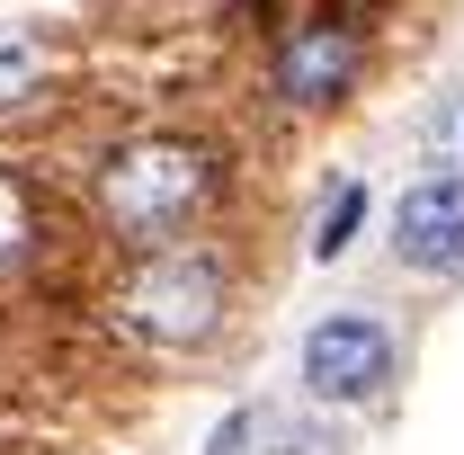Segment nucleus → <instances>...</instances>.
Listing matches in <instances>:
<instances>
[{"mask_svg":"<svg viewBox=\"0 0 464 455\" xmlns=\"http://www.w3.org/2000/svg\"><path fill=\"white\" fill-rule=\"evenodd\" d=\"M393 384V331L366 313H331L304 340V393L313 402H375Z\"/></svg>","mask_w":464,"mask_h":455,"instance_id":"nucleus-3","label":"nucleus"},{"mask_svg":"<svg viewBox=\"0 0 464 455\" xmlns=\"http://www.w3.org/2000/svg\"><path fill=\"white\" fill-rule=\"evenodd\" d=\"M215 197V152L188 143V134H143L99 161V215L125 250H152V241H179V232L206 215Z\"/></svg>","mask_w":464,"mask_h":455,"instance_id":"nucleus-1","label":"nucleus"},{"mask_svg":"<svg viewBox=\"0 0 464 455\" xmlns=\"http://www.w3.org/2000/svg\"><path fill=\"white\" fill-rule=\"evenodd\" d=\"M357 224H366V188H340V197L322 206V232H313V259H340L348 241H357Z\"/></svg>","mask_w":464,"mask_h":455,"instance_id":"nucleus-7","label":"nucleus"},{"mask_svg":"<svg viewBox=\"0 0 464 455\" xmlns=\"http://www.w3.org/2000/svg\"><path fill=\"white\" fill-rule=\"evenodd\" d=\"M438 161H447V170H464V99L438 116Z\"/></svg>","mask_w":464,"mask_h":455,"instance_id":"nucleus-8","label":"nucleus"},{"mask_svg":"<svg viewBox=\"0 0 464 455\" xmlns=\"http://www.w3.org/2000/svg\"><path fill=\"white\" fill-rule=\"evenodd\" d=\"M108 313H116V331L143 348H206L215 322H224V268L206 250H188V241H152L125 268Z\"/></svg>","mask_w":464,"mask_h":455,"instance_id":"nucleus-2","label":"nucleus"},{"mask_svg":"<svg viewBox=\"0 0 464 455\" xmlns=\"http://www.w3.org/2000/svg\"><path fill=\"white\" fill-rule=\"evenodd\" d=\"M27 250H36V188L0 161V268H18Z\"/></svg>","mask_w":464,"mask_h":455,"instance_id":"nucleus-6","label":"nucleus"},{"mask_svg":"<svg viewBox=\"0 0 464 455\" xmlns=\"http://www.w3.org/2000/svg\"><path fill=\"white\" fill-rule=\"evenodd\" d=\"M357 72V27L340 18H304L286 45H277V99L286 108H331Z\"/></svg>","mask_w":464,"mask_h":455,"instance_id":"nucleus-5","label":"nucleus"},{"mask_svg":"<svg viewBox=\"0 0 464 455\" xmlns=\"http://www.w3.org/2000/svg\"><path fill=\"white\" fill-rule=\"evenodd\" d=\"M393 259L420 277H464V170L420 179L393 206Z\"/></svg>","mask_w":464,"mask_h":455,"instance_id":"nucleus-4","label":"nucleus"}]
</instances>
